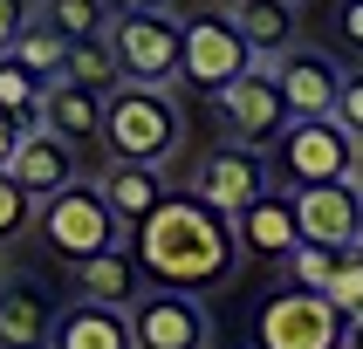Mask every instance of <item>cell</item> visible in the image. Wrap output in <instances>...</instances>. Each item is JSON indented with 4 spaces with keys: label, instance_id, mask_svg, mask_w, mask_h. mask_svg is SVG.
<instances>
[{
    "label": "cell",
    "instance_id": "1",
    "mask_svg": "<svg viewBox=\"0 0 363 349\" xmlns=\"http://www.w3.org/2000/svg\"><path fill=\"white\" fill-rule=\"evenodd\" d=\"M130 253H138V267H144L151 287L213 294V287L233 281V267H240V233H233V219L213 212L206 199L172 192V199L130 233Z\"/></svg>",
    "mask_w": 363,
    "mask_h": 349
},
{
    "label": "cell",
    "instance_id": "2",
    "mask_svg": "<svg viewBox=\"0 0 363 349\" xmlns=\"http://www.w3.org/2000/svg\"><path fill=\"white\" fill-rule=\"evenodd\" d=\"M103 144L110 164H164L185 144V110L164 82H117L103 110Z\"/></svg>",
    "mask_w": 363,
    "mask_h": 349
},
{
    "label": "cell",
    "instance_id": "3",
    "mask_svg": "<svg viewBox=\"0 0 363 349\" xmlns=\"http://www.w3.org/2000/svg\"><path fill=\"white\" fill-rule=\"evenodd\" d=\"M41 246L55 253V261H96V253H110V246L123 240V219H117V205H110V192L89 178L76 185H62L55 199H41V219H35Z\"/></svg>",
    "mask_w": 363,
    "mask_h": 349
},
{
    "label": "cell",
    "instance_id": "4",
    "mask_svg": "<svg viewBox=\"0 0 363 349\" xmlns=\"http://www.w3.org/2000/svg\"><path fill=\"white\" fill-rule=\"evenodd\" d=\"M363 164V137H350L336 117H295L274 144V185L308 192V185H343Z\"/></svg>",
    "mask_w": 363,
    "mask_h": 349
},
{
    "label": "cell",
    "instance_id": "5",
    "mask_svg": "<svg viewBox=\"0 0 363 349\" xmlns=\"http://www.w3.org/2000/svg\"><path fill=\"white\" fill-rule=\"evenodd\" d=\"M254 336H261V349H343L350 315L315 287H281V294L261 302Z\"/></svg>",
    "mask_w": 363,
    "mask_h": 349
},
{
    "label": "cell",
    "instance_id": "6",
    "mask_svg": "<svg viewBox=\"0 0 363 349\" xmlns=\"http://www.w3.org/2000/svg\"><path fill=\"white\" fill-rule=\"evenodd\" d=\"M247 69H261V55L247 48V35L233 28V14H185V69H179L185 89L226 96Z\"/></svg>",
    "mask_w": 363,
    "mask_h": 349
},
{
    "label": "cell",
    "instance_id": "7",
    "mask_svg": "<svg viewBox=\"0 0 363 349\" xmlns=\"http://www.w3.org/2000/svg\"><path fill=\"white\" fill-rule=\"evenodd\" d=\"M110 48H117V62H123V82H179V69H185V21L172 14V7L117 14Z\"/></svg>",
    "mask_w": 363,
    "mask_h": 349
},
{
    "label": "cell",
    "instance_id": "8",
    "mask_svg": "<svg viewBox=\"0 0 363 349\" xmlns=\"http://www.w3.org/2000/svg\"><path fill=\"white\" fill-rule=\"evenodd\" d=\"M185 192L206 199L213 212H226V219H240L261 192H274V164H267L254 144H220V151H206V158H199V171H192Z\"/></svg>",
    "mask_w": 363,
    "mask_h": 349
},
{
    "label": "cell",
    "instance_id": "9",
    "mask_svg": "<svg viewBox=\"0 0 363 349\" xmlns=\"http://www.w3.org/2000/svg\"><path fill=\"white\" fill-rule=\"evenodd\" d=\"M213 110H220V123L233 130V144H281V130L295 117H288V96L281 82H274V62H261V69H247L226 96H213Z\"/></svg>",
    "mask_w": 363,
    "mask_h": 349
},
{
    "label": "cell",
    "instance_id": "10",
    "mask_svg": "<svg viewBox=\"0 0 363 349\" xmlns=\"http://www.w3.org/2000/svg\"><path fill=\"white\" fill-rule=\"evenodd\" d=\"M130 336L138 349H213V315L199 294L144 287V302H130Z\"/></svg>",
    "mask_w": 363,
    "mask_h": 349
},
{
    "label": "cell",
    "instance_id": "11",
    "mask_svg": "<svg viewBox=\"0 0 363 349\" xmlns=\"http://www.w3.org/2000/svg\"><path fill=\"white\" fill-rule=\"evenodd\" d=\"M295 212H302V246H329V253L363 246V178L308 185L295 192Z\"/></svg>",
    "mask_w": 363,
    "mask_h": 349
},
{
    "label": "cell",
    "instance_id": "12",
    "mask_svg": "<svg viewBox=\"0 0 363 349\" xmlns=\"http://www.w3.org/2000/svg\"><path fill=\"white\" fill-rule=\"evenodd\" d=\"M274 82L288 96V117H336V96H343V69L323 55V48H288L274 62Z\"/></svg>",
    "mask_w": 363,
    "mask_h": 349
},
{
    "label": "cell",
    "instance_id": "13",
    "mask_svg": "<svg viewBox=\"0 0 363 349\" xmlns=\"http://www.w3.org/2000/svg\"><path fill=\"white\" fill-rule=\"evenodd\" d=\"M62 308L35 274H0V349H48Z\"/></svg>",
    "mask_w": 363,
    "mask_h": 349
},
{
    "label": "cell",
    "instance_id": "14",
    "mask_svg": "<svg viewBox=\"0 0 363 349\" xmlns=\"http://www.w3.org/2000/svg\"><path fill=\"white\" fill-rule=\"evenodd\" d=\"M233 233H240V253H254V261H288V253L302 246L295 192H261V199L233 219Z\"/></svg>",
    "mask_w": 363,
    "mask_h": 349
},
{
    "label": "cell",
    "instance_id": "15",
    "mask_svg": "<svg viewBox=\"0 0 363 349\" xmlns=\"http://www.w3.org/2000/svg\"><path fill=\"white\" fill-rule=\"evenodd\" d=\"M69 287H76V302L130 308V302H144V267H138V253L110 246V253H96V261H76V267H69Z\"/></svg>",
    "mask_w": 363,
    "mask_h": 349
},
{
    "label": "cell",
    "instance_id": "16",
    "mask_svg": "<svg viewBox=\"0 0 363 349\" xmlns=\"http://www.w3.org/2000/svg\"><path fill=\"white\" fill-rule=\"evenodd\" d=\"M48 349H138L130 336V308H103V302H69L55 315Z\"/></svg>",
    "mask_w": 363,
    "mask_h": 349
},
{
    "label": "cell",
    "instance_id": "17",
    "mask_svg": "<svg viewBox=\"0 0 363 349\" xmlns=\"http://www.w3.org/2000/svg\"><path fill=\"white\" fill-rule=\"evenodd\" d=\"M35 199H55L62 185H76V158H69V137H55V130H28L21 137V151H14V164H7Z\"/></svg>",
    "mask_w": 363,
    "mask_h": 349
},
{
    "label": "cell",
    "instance_id": "18",
    "mask_svg": "<svg viewBox=\"0 0 363 349\" xmlns=\"http://www.w3.org/2000/svg\"><path fill=\"white\" fill-rule=\"evenodd\" d=\"M96 185L110 192V205H117L123 233H138V226L151 219L164 199H172V185H164V164H110Z\"/></svg>",
    "mask_w": 363,
    "mask_h": 349
},
{
    "label": "cell",
    "instance_id": "19",
    "mask_svg": "<svg viewBox=\"0 0 363 349\" xmlns=\"http://www.w3.org/2000/svg\"><path fill=\"white\" fill-rule=\"evenodd\" d=\"M103 110H110V96H96V89H82V82H48V103H41V130H55V137L82 144V137H103Z\"/></svg>",
    "mask_w": 363,
    "mask_h": 349
},
{
    "label": "cell",
    "instance_id": "20",
    "mask_svg": "<svg viewBox=\"0 0 363 349\" xmlns=\"http://www.w3.org/2000/svg\"><path fill=\"white\" fill-rule=\"evenodd\" d=\"M226 14H233V28L247 35V48L261 62H281L295 48V7L288 0H233Z\"/></svg>",
    "mask_w": 363,
    "mask_h": 349
},
{
    "label": "cell",
    "instance_id": "21",
    "mask_svg": "<svg viewBox=\"0 0 363 349\" xmlns=\"http://www.w3.org/2000/svg\"><path fill=\"white\" fill-rule=\"evenodd\" d=\"M35 21L48 28V35H62V41H96V35H110V28H117L110 0H41Z\"/></svg>",
    "mask_w": 363,
    "mask_h": 349
},
{
    "label": "cell",
    "instance_id": "22",
    "mask_svg": "<svg viewBox=\"0 0 363 349\" xmlns=\"http://www.w3.org/2000/svg\"><path fill=\"white\" fill-rule=\"evenodd\" d=\"M69 82H82V89H96V96H110L123 82V62H117V48H110V35H96V41H69V69H62Z\"/></svg>",
    "mask_w": 363,
    "mask_h": 349
},
{
    "label": "cell",
    "instance_id": "23",
    "mask_svg": "<svg viewBox=\"0 0 363 349\" xmlns=\"http://www.w3.org/2000/svg\"><path fill=\"white\" fill-rule=\"evenodd\" d=\"M14 62L28 69V76H41V82H62V69H69V41L62 35H48V28H28V35L14 41Z\"/></svg>",
    "mask_w": 363,
    "mask_h": 349
},
{
    "label": "cell",
    "instance_id": "24",
    "mask_svg": "<svg viewBox=\"0 0 363 349\" xmlns=\"http://www.w3.org/2000/svg\"><path fill=\"white\" fill-rule=\"evenodd\" d=\"M35 219H41V199H35V192H28V185L14 178V171H0V240L28 233Z\"/></svg>",
    "mask_w": 363,
    "mask_h": 349
},
{
    "label": "cell",
    "instance_id": "25",
    "mask_svg": "<svg viewBox=\"0 0 363 349\" xmlns=\"http://www.w3.org/2000/svg\"><path fill=\"white\" fill-rule=\"evenodd\" d=\"M336 261H343V253H329V246H295V253H288V287H315V294H329Z\"/></svg>",
    "mask_w": 363,
    "mask_h": 349
},
{
    "label": "cell",
    "instance_id": "26",
    "mask_svg": "<svg viewBox=\"0 0 363 349\" xmlns=\"http://www.w3.org/2000/svg\"><path fill=\"white\" fill-rule=\"evenodd\" d=\"M329 302L343 308L350 322H363V246H350L336 261V281H329Z\"/></svg>",
    "mask_w": 363,
    "mask_h": 349
},
{
    "label": "cell",
    "instance_id": "27",
    "mask_svg": "<svg viewBox=\"0 0 363 349\" xmlns=\"http://www.w3.org/2000/svg\"><path fill=\"white\" fill-rule=\"evenodd\" d=\"M41 14V0H0V55H14V41L35 28Z\"/></svg>",
    "mask_w": 363,
    "mask_h": 349
},
{
    "label": "cell",
    "instance_id": "28",
    "mask_svg": "<svg viewBox=\"0 0 363 349\" xmlns=\"http://www.w3.org/2000/svg\"><path fill=\"white\" fill-rule=\"evenodd\" d=\"M336 123H343L350 137H363V69L343 76V96H336Z\"/></svg>",
    "mask_w": 363,
    "mask_h": 349
},
{
    "label": "cell",
    "instance_id": "29",
    "mask_svg": "<svg viewBox=\"0 0 363 349\" xmlns=\"http://www.w3.org/2000/svg\"><path fill=\"white\" fill-rule=\"evenodd\" d=\"M336 35H343V48L363 55V0H343V7H336Z\"/></svg>",
    "mask_w": 363,
    "mask_h": 349
},
{
    "label": "cell",
    "instance_id": "30",
    "mask_svg": "<svg viewBox=\"0 0 363 349\" xmlns=\"http://www.w3.org/2000/svg\"><path fill=\"white\" fill-rule=\"evenodd\" d=\"M28 130H35V123H21V117H7V110H0V171L14 164V151H21V137H28Z\"/></svg>",
    "mask_w": 363,
    "mask_h": 349
},
{
    "label": "cell",
    "instance_id": "31",
    "mask_svg": "<svg viewBox=\"0 0 363 349\" xmlns=\"http://www.w3.org/2000/svg\"><path fill=\"white\" fill-rule=\"evenodd\" d=\"M151 7H164V0H110V14H151Z\"/></svg>",
    "mask_w": 363,
    "mask_h": 349
},
{
    "label": "cell",
    "instance_id": "32",
    "mask_svg": "<svg viewBox=\"0 0 363 349\" xmlns=\"http://www.w3.org/2000/svg\"><path fill=\"white\" fill-rule=\"evenodd\" d=\"M343 349H363V322H350V336H343Z\"/></svg>",
    "mask_w": 363,
    "mask_h": 349
},
{
    "label": "cell",
    "instance_id": "33",
    "mask_svg": "<svg viewBox=\"0 0 363 349\" xmlns=\"http://www.w3.org/2000/svg\"><path fill=\"white\" fill-rule=\"evenodd\" d=\"M288 7H302V0H288Z\"/></svg>",
    "mask_w": 363,
    "mask_h": 349
}]
</instances>
